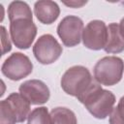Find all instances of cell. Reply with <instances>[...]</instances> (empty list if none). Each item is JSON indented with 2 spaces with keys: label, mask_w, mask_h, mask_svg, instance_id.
I'll list each match as a JSON object with an SVG mask.
<instances>
[{
  "label": "cell",
  "mask_w": 124,
  "mask_h": 124,
  "mask_svg": "<svg viewBox=\"0 0 124 124\" xmlns=\"http://www.w3.org/2000/svg\"><path fill=\"white\" fill-rule=\"evenodd\" d=\"M6 100L8 101L9 105L11 106L12 109L14 110L16 116V120L17 123H22L24 122L29 114H30V103L28 102V100H26L20 93H11Z\"/></svg>",
  "instance_id": "obj_11"
},
{
  "label": "cell",
  "mask_w": 124,
  "mask_h": 124,
  "mask_svg": "<svg viewBox=\"0 0 124 124\" xmlns=\"http://www.w3.org/2000/svg\"><path fill=\"white\" fill-rule=\"evenodd\" d=\"M104 50L107 53H120L124 50V37L119 24L111 22L108 26V41Z\"/></svg>",
  "instance_id": "obj_12"
},
{
  "label": "cell",
  "mask_w": 124,
  "mask_h": 124,
  "mask_svg": "<svg viewBox=\"0 0 124 124\" xmlns=\"http://www.w3.org/2000/svg\"><path fill=\"white\" fill-rule=\"evenodd\" d=\"M10 35L14 45L19 49L31 46L37 35V26L30 18H18L10 21Z\"/></svg>",
  "instance_id": "obj_4"
},
{
  "label": "cell",
  "mask_w": 124,
  "mask_h": 124,
  "mask_svg": "<svg viewBox=\"0 0 124 124\" xmlns=\"http://www.w3.org/2000/svg\"><path fill=\"white\" fill-rule=\"evenodd\" d=\"M33 71V64L29 57L21 52L12 53L2 64V74L11 80H20Z\"/></svg>",
  "instance_id": "obj_6"
},
{
  "label": "cell",
  "mask_w": 124,
  "mask_h": 124,
  "mask_svg": "<svg viewBox=\"0 0 124 124\" xmlns=\"http://www.w3.org/2000/svg\"><path fill=\"white\" fill-rule=\"evenodd\" d=\"M17 123L16 116L9 105L8 101L2 100L0 102V124H16Z\"/></svg>",
  "instance_id": "obj_16"
},
{
  "label": "cell",
  "mask_w": 124,
  "mask_h": 124,
  "mask_svg": "<svg viewBox=\"0 0 124 124\" xmlns=\"http://www.w3.org/2000/svg\"><path fill=\"white\" fill-rule=\"evenodd\" d=\"M83 29L84 26L81 18L77 16H67L59 22L57 34L65 46L73 47L80 43Z\"/></svg>",
  "instance_id": "obj_7"
},
{
  "label": "cell",
  "mask_w": 124,
  "mask_h": 124,
  "mask_svg": "<svg viewBox=\"0 0 124 124\" xmlns=\"http://www.w3.org/2000/svg\"><path fill=\"white\" fill-rule=\"evenodd\" d=\"M87 3V1H70V2H63L64 5L71 7V8H80L83 5H85Z\"/></svg>",
  "instance_id": "obj_19"
},
{
  "label": "cell",
  "mask_w": 124,
  "mask_h": 124,
  "mask_svg": "<svg viewBox=\"0 0 124 124\" xmlns=\"http://www.w3.org/2000/svg\"><path fill=\"white\" fill-rule=\"evenodd\" d=\"M50 117L52 124H78L75 112L65 107L53 108L50 111Z\"/></svg>",
  "instance_id": "obj_14"
},
{
  "label": "cell",
  "mask_w": 124,
  "mask_h": 124,
  "mask_svg": "<svg viewBox=\"0 0 124 124\" xmlns=\"http://www.w3.org/2000/svg\"><path fill=\"white\" fill-rule=\"evenodd\" d=\"M62 52L61 45L50 34L42 35L33 46V54L43 65L52 64L60 57Z\"/></svg>",
  "instance_id": "obj_5"
},
{
  "label": "cell",
  "mask_w": 124,
  "mask_h": 124,
  "mask_svg": "<svg viewBox=\"0 0 124 124\" xmlns=\"http://www.w3.org/2000/svg\"><path fill=\"white\" fill-rule=\"evenodd\" d=\"M83 46L92 50L104 49L108 41V26L103 20L89 21L82 31Z\"/></svg>",
  "instance_id": "obj_8"
},
{
  "label": "cell",
  "mask_w": 124,
  "mask_h": 124,
  "mask_svg": "<svg viewBox=\"0 0 124 124\" xmlns=\"http://www.w3.org/2000/svg\"><path fill=\"white\" fill-rule=\"evenodd\" d=\"M124 62L117 56H105L94 66V79L102 85L112 86L118 83L123 76Z\"/></svg>",
  "instance_id": "obj_2"
},
{
  "label": "cell",
  "mask_w": 124,
  "mask_h": 124,
  "mask_svg": "<svg viewBox=\"0 0 124 124\" xmlns=\"http://www.w3.org/2000/svg\"><path fill=\"white\" fill-rule=\"evenodd\" d=\"M27 124H52L50 113L46 107L36 108L30 112Z\"/></svg>",
  "instance_id": "obj_15"
},
{
  "label": "cell",
  "mask_w": 124,
  "mask_h": 124,
  "mask_svg": "<svg viewBox=\"0 0 124 124\" xmlns=\"http://www.w3.org/2000/svg\"><path fill=\"white\" fill-rule=\"evenodd\" d=\"M34 13L41 23L51 24L58 18L60 15V8L54 1L41 0L34 4Z\"/></svg>",
  "instance_id": "obj_10"
},
{
  "label": "cell",
  "mask_w": 124,
  "mask_h": 124,
  "mask_svg": "<svg viewBox=\"0 0 124 124\" xmlns=\"http://www.w3.org/2000/svg\"><path fill=\"white\" fill-rule=\"evenodd\" d=\"M122 4H123V5H124V2H122Z\"/></svg>",
  "instance_id": "obj_21"
},
{
  "label": "cell",
  "mask_w": 124,
  "mask_h": 124,
  "mask_svg": "<svg viewBox=\"0 0 124 124\" xmlns=\"http://www.w3.org/2000/svg\"><path fill=\"white\" fill-rule=\"evenodd\" d=\"M119 27H120V31H121V33H122V35L124 37V17L121 19V21L119 23Z\"/></svg>",
  "instance_id": "obj_20"
},
{
  "label": "cell",
  "mask_w": 124,
  "mask_h": 124,
  "mask_svg": "<svg viewBox=\"0 0 124 124\" xmlns=\"http://www.w3.org/2000/svg\"><path fill=\"white\" fill-rule=\"evenodd\" d=\"M94 81L89 70L84 66L76 65L69 68L61 78V87L68 95L78 98Z\"/></svg>",
  "instance_id": "obj_3"
},
{
  "label": "cell",
  "mask_w": 124,
  "mask_h": 124,
  "mask_svg": "<svg viewBox=\"0 0 124 124\" xmlns=\"http://www.w3.org/2000/svg\"><path fill=\"white\" fill-rule=\"evenodd\" d=\"M18 91L31 105L46 104L50 97L49 88L40 79H29L22 82Z\"/></svg>",
  "instance_id": "obj_9"
},
{
  "label": "cell",
  "mask_w": 124,
  "mask_h": 124,
  "mask_svg": "<svg viewBox=\"0 0 124 124\" xmlns=\"http://www.w3.org/2000/svg\"><path fill=\"white\" fill-rule=\"evenodd\" d=\"M109 124H124V96L120 98L118 104L109 114Z\"/></svg>",
  "instance_id": "obj_17"
},
{
  "label": "cell",
  "mask_w": 124,
  "mask_h": 124,
  "mask_svg": "<svg viewBox=\"0 0 124 124\" xmlns=\"http://www.w3.org/2000/svg\"><path fill=\"white\" fill-rule=\"evenodd\" d=\"M77 99L97 119H105L109 116L116 101L114 94L103 89L96 80Z\"/></svg>",
  "instance_id": "obj_1"
},
{
  "label": "cell",
  "mask_w": 124,
  "mask_h": 124,
  "mask_svg": "<svg viewBox=\"0 0 124 124\" xmlns=\"http://www.w3.org/2000/svg\"><path fill=\"white\" fill-rule=\"evenodd\" d=\"M9 20L13 21L18 18H30L33 19V14L31 8L26 2L23 1H13L8 7Z\"/></svg>",
  "instance_id": "obj_13"
},
{
  "label": "cell",
  "mask_w": 124,
  "mask_h": 124,
  "mask_svg": "<svg viewBox=\"0 0 124 124\" xmlns=\"http://www.w3.org/2000/svg\"><path fill=\"white\" fill-rule=\"evenodd\" d=\"M1 41H2V55L6 54L12 49V45L9 40L8 33L4 26H1Z\"/></svg>",
  "instance_id": "obj_18"
}]
</instances>
